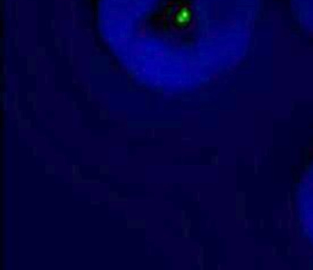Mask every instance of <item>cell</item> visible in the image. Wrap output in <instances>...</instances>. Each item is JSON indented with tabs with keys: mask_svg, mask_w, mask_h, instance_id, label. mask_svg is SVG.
<instances>
[{
	"mask_svg": "<svg viewBox=\"0 0 313 270\" xmlns=\"http://www.w3.org/2000/svg\"><path fill=\"white\" fill-rule=\"evenodd\" d=\"M257 0H98L105 43L131 77L171 93L241 60Z\"/></svg>",
	"mask_w": 313,
	"mask_h": 270,
	"instance_id": "6da1fadb",
	"label": "cell"
}]
</instances>
